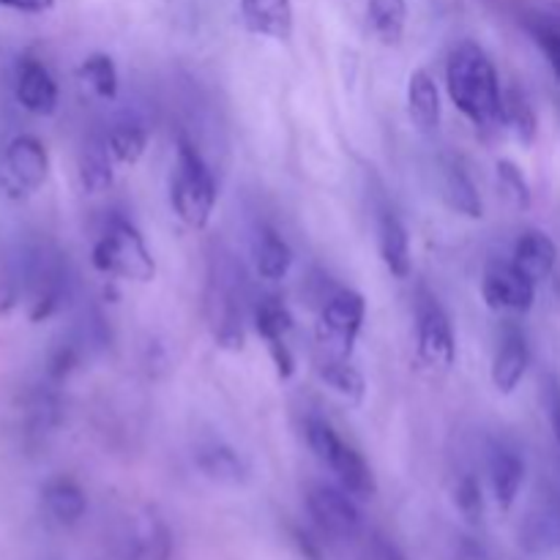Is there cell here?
Segmentation results:
<instances>
[{"mask_svg": "<svg viewBox=\"0 0 560 560\" xmlns=\"http://www.w3.org/2000/svg\"><path fill=\"white\" fill-rule=\"evenodd\" d=\"M446 88L452 102L470 124L481 129L501 124V80H498L490 55L476 42H463L452 49L446 63Z\"/></svg>", "mask_w": 560, "mask_h": 560, "instance_id": "6da1fadb", "label": "cell"}, {"mask_svg": "<svg viewBox=\"0 0 560 560\" xmlns=\"http://www.w3.org/2000/svg\"><path fill=\"white\" fill-rule=\"evenodd\" d=\"M170 202H173V211L178 213L180 222L195 230L206 228L213 206H217V180H213L208 164L202 162L200 151L184 137L178 140V151H175Z\"/></svg>", "mask_w": 560, "mask_h": 560, "instance_id": "7a4b0ae2", "label": "cell"}, {"mask_svg": "<svg viewBox=\"0 0 560 560\" xmlns=\"http://www.w3.org/2000/svg\"><path fill=\"white\" fill-rule=\"evenodd\" d=\"M306 443L315 452V457L337 476L339 487L348 495L359 498V501H370L375 495V476H372V468L366 465V459L353 446H348L328 421H306Z\"/></svg>", "mask_w": 560, "mask_h": 560, "instance_id": "3957f363", "label": "cell"}, {"mask_svg": "<svg viewBox=\"0 0 560 560\" xmlns=\"http://www.w3.org/2000/svg\"><path fill=\"white\" fill-rule=\"evenodd\" d=\"M93 266L102 273L131 279V282H151L156 277V262L142 241L140 230L126 219H113L102 238L93 246Z\"/></svg>", "mask_w": 560, "mask_h": 560, "instance_id": "277c9868", "label": "cell"}, {"mask_svg": "<svg viewBox=\"0 0 560 560\" xmlns=\"http://www.w3.org/2000/svg\"><path fill=\"white\" fill-rule=\"evenodd\" d=\"M364 295L355 290H339V293L328 295L320 317H317V342L334 359H350L361 326H364Z\"/></svg>", "mask_w": 560, "mask_h": 560, "instance_id": "5b68a950", "label": "cell"}, {"mask_svg": "<svg viewBox=\"0 0 560 560\" xmlns=\"http://www.w3.org/2000/svg\"><path fill=\"white\" fill-rule=\"evenodd\" d=\"M416 334H419V364L430 372H448L457 359V339L443 306L435 295L421 293L416 304Z\"/></svg>", "mask_w": 560, "mask_h": 560, "instance_id": "8992f818", "label": "cell"}, {"mask_svg": "<svg viewBox=\"0 0 560 560\" xmlns=\"http://www.w3.org/2000/svg\"><path fill=\"white\" fill-rule=\"evenodd\" d=\"M481 299L492 312L525 315L536 301V282H530L512 260L490 262L481 279Z\"/></svg>", "mask_w": 560, "mask_h": 560, "instance_id": "52a82bcc", "label": "cell"}, {"mask_svg": "<svg viewBox=\"0 0 560 560\" xmlns=\"http://www.w3.org/2000/svg\"><path fill=\"white\" fill-rule=\"evenodd\" d=\"M306 509H310L312 520L320 530L337 539H350L359 534L361 528V514L355 509L353 495L342 490V487H328L317 485L312 487L306 495Z\"/></svg>", "mask_w": 560, "mask_h": 560, "instance_id": "ba28073f", "label": "cell"}, {"mask_svg": "<svg viewBox=\"0 0 560 560\" xmlns=\"http://www.w3.org/2000/svg\"><path fill=\"white\" fill-rule=\"evenodd\" d=\"M5 173L22 191H36L49 175L47 148L31 135L14 137L5 151Z\"/></svg>", "mask_w": 560, "mask_h": 560, "instance_id": "9c48e42d", "label": "cell"}, {"mask_svg": "<svg viewBox=\"0 0 560 560\" xmlns=\"http://www.w3.org/2000/svg\"><path fill=\"white\" fill-rule=\"evenodd\" d=\"M528 364L530 350L525 334L520 328H506V334L501 339V348L495 353V361H492V383H495L498 392L512 394L523 383Z\"/></svg>", "mask_w": 560, "mask_h": 560, "instance_id": "30bf717a", "label": "cell"}, {"mask_svg": "<svg viewBox=\"0 0 560 560\" xmlns=\"http://www.w3.org/2000/svg\"><path fill=\"white\" fill-rule=\"evenodd\" d=\"M512 262L530 279V282H545V279H550L552 271H556V241L547 233H541V230H525L517 238V244H514Z\"/></svg>", "mask_w": 560, "mask_h": 560, "instance_id": "8fae6325", "label": "cell"}, {"mask_svg": "<svg viewBox=\"0 0 560 560\" xmlns=\"http://www.w3.org/2000/svg\"><path fill=\"white\" fill-rule=\"evenodd\" d=\"M16 98L36 115H52L58 107V85L38 60H22L16 69Z\"/></svg>", "mask_w": 560, "mask_h": 560, "instance_id": "7c38bea8", "label": "cell"}, {"mask_svg": "<svg viewBox=\"0 0 560 560\" xmlns=\"http://www.w3.org/2000/svg\"><path fill=\"white\" fill-rule=\"evenodd\" d=\"M244 25L257 36L288 42L293 36V3L290 0H241Z\"/></svg>", "mask_w": 560, "mask_h": 560, "instance_id": "4fadbf2b", "label": "cell"}, {"mask_svg": "<svg viewBox=\"0 0 560 560\" xmlns=\"http://www.w3.org/2000/svg\"><path fill=\"white\" fill-rule=\"evenodd\" d=\"M408 113L419 131L432 135L441 126V93L430 71L416 69L408 80Z\"/></svg>", "mask_w": 560, "mask_h": 560, "instance_id": "5bb4252c", "label": "cell"}, {"mask_svg": "<svg viewBox=\"0 0 560 560\" xmlns=\"http://www.w3.org/2000/svg\"><path fill=\"white\" fill-rule=\"evenodd\" d=\"M377 249H381L383 262L394 277H410V235L397 213L383 211L377 219Z\"/></svg>", "mask_w": 560, "mask_h": 560, "instance_id": "9a60e30c", "label": "cell"}, {"mask_svg": "<svg viewBox=\"0 0 560 560\" xmlns=\"http://www.w3.org/2000/svg\"><path fill=\"white\" fill-rule=\"evenodd\" d=\"M490 481L492 492H495V501L503 512L514 506L520 490H523L525 481V463L520 454L509 452V448H495L490 457Z\"/></svg>", "mask_w": 560, "mask_h": 560, "instance_id": "2e32d148", "label": "cell"}, {"mask_svg": "<svg viewBox=\"0 0 560 560\" xmlns=\"http://www.w3.org/2000/svg\"><path fill=\"white\" fill-rule=\"evenodd\" d=\"M443 200H446V206L452 208L454 213H459V217H485V202H481L479 189H476V184L470 180V175L454 162L443 170Z\"/></svg>", "mask_w": 560, "mask_h": 560, "instance_id": "e0dca14e", "label": "cell"}, {"mask_svg": "<svg viewBox=\"0 0 560 560\" xmlns=\"http://www.w3.org/2000/svg\"><path fill=\"white\" fill-rule=\"evenodd\" d=\"M113 153L107 140H88L80 153V180L88 195H98L113 186Z\"/></svg>", "mask_w": 560, "mask_h": 560, "instance_id": "ac0fdd59", "label": "cell"}, {"mask_svg": "<svg viewBox=\"0 0 560 560\" xmlns=\"http://www.w3.org/2000/svg\"><path fill=\"white\" fill-rule=\"evenodd\" d=\"M44 506H47L49 517L63 525H71L85 514L88 498L77 481L55 479L44 487Z\"/></svg>", "mask_w": 560, "mask_h": 560, "instance_id": "d6986e66", "label": "cell"}, {"mask_svg": "<svg viewBox=\"0 0 560 560\" xmlns=\"http://www.w3.org/2000/svg\"><path fill=\"white\" fill-rule=\"evenodd\" d=\"M255 262H257V273H260L262 279L277 282V279L288 277L290 266H293V249H290L288 241H284L282 235L262 228L260 235H257Z\"/></svg>", "mask_w": 560, "mask_h": 560, "instance_id": "ffe728a7", "label": "cell"}, {"mask_svg": "<svg viewBox=\"0 0 560 560\" xmlns=\"http://www.w3.org/2000/svg\"><path fill=\"white\" fill-rule=\"evenodd\" d=\"M366 20L372 33L383 44L394 47L402 42L405 25H408V3L405 0H370L366 3Z\"/></svg>", "mask_w": 560, "mask_h": 560, "instance_id": "44dd1931", "label": "cell"}, {"mask_svg": "<svg viewBox=\"0 0 560 560\" xmlns=\"http://www.w3.org/2000/svg\"><path fill=\"white\" fill-rule=\"evenodd\" d=\"M197 468H200L211 481L228 487L244 485L246 474H249V468H246V463L241 459V454H235L233 448L228 446L202 448V452L197 454Z\"/></svg>", "mask_w": 560, "mask_h": 560, "instance_id": "7402d4cb", "label": "cell"}, {"mask_svg": "<svg viewBox=\"0 0 560 560\" xmlns=\"http://www.w3.org/2000/svg\"><path fill=\"white\" fill-rule=\"evenodd\" d=\"M320 377L326 381V386H331L339 397H345L348 402H361L366 394L364 375L350 364L348 359H334L328 355L320 364Z\"/></svg>", "mask_w": 560, "mask_h": 560, "instance_id": "603a6c76", "label": "cell"}, {"mask_svg": "<svg viewBox=\"0 0 560 560\" xmlns=\"http://www.w3.org/2000/svg\"><path fill=\"white\" fill-rule=\"evenodd\" d=\"M501 124L517 137L523 145H530L536 137V113L530 107L528 98L523 96L520 91H506L503 93V115H501Z\"/></svg>", "mask_w": 560, "mask_h": 560, "instance_id": "cb8c5ba5", "label": "cell"}, {"mask_svg": "<svg viewBox=\"0 0 560 560\" xmlns=\"http://www.w3.org/2000/svg\"><path fill=\"white\" fill-rule=\"evenodd\" d=\"M80 77L85 80V85L93 88L102 98L118 96V69H115L109 55L104 52L88 55L80 66Z\"/></svg>", "mask_w": 560, "mask_h": 560, "instance_id": "d4e9b609", "label": "cell"}, {"mask_svg": "<svg viewBox=\"0 0 560 560\" xmlns=\"http://www.w3.org/2000/svg\"><path fill=\"white\" fill-rule=\"evenodd\" d=\"M107 140L109 153H113L115 162L120 164H137L140 156L145 153L148 145V135L145 129L140 126H131V124H120L115 129H109V135L104 137Z\"/></svg>", "mask_w": 560, "mask_h": 560, "instance_id": "484cf974", "label": "cell"}, {"mask_svg": "<svg viewBox=\"0 0 560 560\" xmlns=\"http://www.w3.org/2000/svg\"><path fill=\"white\" fill-rule=\"evenodd\" d=\"M255 328L266 342L284 339L290 328H293V315H290V310L279 299H266L255 310Z\"/></svg>", "mask_w": 560, "mask_h": 560, "instance_id": "4316f807", "label": "cell"}, {"mask_svg": "<svg viewBox=\"0 0 560 560\" xmlns=\"http://www.w3.org/2000/svg\"><path fill=\"white\" fill-rule=\"evenodd\" d=\"M498 184H501L503 195H506L514 206L517 208L530 206L528 180H525L523 170H520L514 162H509V159H501V162H498Z\"/></svg>", "mask_w": 560, "mask_h": 560, "instance_id": "83f0119b", "label": "cell"}, {"mask_svg": "<svg viewBox=\"0 0 560 560\" xmlns=\"http://www.w3.org/2000/svg\"><path fill=\"white\" fill-rule=\"evenodd\" d=\"M454 503H457L459 514L470 525L481 523V517H485V495H481V485L474 476H463L459 479L457 490H454Z\"/></svg>", "mask_w": 560, "mask_h": 560, "instance_id": "f1b7e54d", "label": "cell"}, {"mask_svg": "<svg viewBox=\"0 0 560 560\" xmlns=\"http://www.w3.org/2000/svg\"><path fill=\"white\" fill-rule=\"evenodd\" d=\"M545 408H547V419H550L552 432H556L560 443V381L556 375L545 377Z\"/></svg>", "mask_w": 560, "mask_h": 560, "instance_id": "f546056e", "label": "cell"}, {"mask_svg": "<svg viewBox=\"0 0 560 560\" xmlns=\"http://www.w3.org/2000/svg\"><path fill=\"white\" fill-rule=\"evenodd\" d=\"M268 345V353H271V361L273 366H277V375L282 377V381H290L295 372V359L293 353H290V348L284 345V339H271Z\"/></svg>", "mask_w": 560, "mask_h": 560, "instance_id": "4dcf8cb0", "label": "cell"}, {"mask_svg": "<svg viewBox=\"0 0 560 560\" xmlns=\"http://www.w3.org/2000/svg\"><path fill=\"white\" fill-rule=\"evenodd\" d=\"M536 42L545 49L547 60H550L552 71H556V77L560 80V33L552 31V27H539L536 31Z\"/></svg>", "mask_w": 560, "mask_h": 560, "instance_id": "1f68e13d", "label": "cell"}, {"mask_svg": "<svg viewBox=\"0 0 560 560\" xmlns=\"http://www.w3.org/2000/svg\"><path fill=\"white\" fill-rule=\"evenodd\" d=\"M55 0H0V5H9V9L25 11V14H42V11L52 9Z\"/></svg>", "mask_w": 560, "mask_h": 560, "instance_id": "d6a6232c", "label": "cell"}, {"mask_svg": "<svg viewBox=\"0 0 560 560\" xmlns=\"http://www.w3.org/2000/svg\"><path fill=\"white\" fill-rule=\"evenodd\" d=\"M375 558L377 560H405V556L397 550V547L388 545V541H383V539L375 545Z\"/></svg>", "mask_w": 560, "mask_h": 560, "instance_id": "836d02e7", "label": "cell"}]
</instances>
